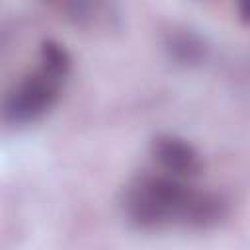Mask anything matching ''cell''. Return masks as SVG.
<instances>
[{
  "mask_svg": "<svg viewBox=\"0 0 250 250\" xmlns=\"http://www.w3.org/2000/svg\"><path fill=\"white\" fill-rule=\"evenodd\" d=\"M39 55H41L43 68H47L49 72L57 74L62 80L66 78V74L70 72V66H72V57L64 45H61L55 39H45L39 47Z\"/></svg>",
  "mask_w": 250,
  "mask_h": 250,
  "instance_id": "obj_7",
  "label": "cell"
},
{
  "mask_svg": "<svg viewBox=\"0 0 250 250\" xmlns=\"http://www.w3.org/2000/svg\"><path fill=\"white\" fill-rule=\"evenodd\" d=\"M236 2V12L238 20L246 25H250V0H234Z\"/></svg>",
  "mask_w": 250,
  "mask_h": 250,
  "instance_id": "obj_8",
  "label": "cell"
},
{
  "mask_svg": "<svg viewBox=\"0 0 250 250\" xmlns=\"http://www.w3.org/2000/svg\"><path fill=\"white\" fill-rule=\"evenodd\" d=\"M62 78L37 68L16 82L4 96L2 113L10 125H27L43 117L59 100Z\"/></svg>",
  "mask_w": 250,
  "mask_h": 250,
  "instance_id": "obj_2",
  "label": "cell"
},
{
  "mask_svg": "<svg viewBox=\"0 0 250 250\" xmlns=\"http://www.w3.org/2000/svg\"><path fill=\"white\" fill-rule=\"evenodd\" d=\"M162 51L182 68H197L209 59V43L189 27H170L162 35Z\"/></svg>",
  "mask_w": 250,
  "mask_h": 250,
  "instance_id": "obj_4",
  "label": "cell"
},
{
  "mask_svg": "<svg viewBox=\"0 0 250 250\" xmlns=\"http://www.w3.org/2000/svg\"><path fill=\"white\" fill-rule=\"evenodd\" d=\"M195 189L172 174H141L123 191V213L139 230L184 225Z\"/></svg>",
  "mask_w": 250,
  "mask_h": 250,
  "instance_id": "obj_1",
  "label": "cell"
},
{
  "mask_svg": "<svg viewBox=\"0 0 250 250\" xmlns=\"http://www.w3.org/2000/svg\"><path fill=\"white\" fill-rule=\"evenodd\" d=\"M152 156L166 174L176 178H195L203 172L199 150L186 139L170 133H160L152 139Z\"/></svg>",
  "mask_w": 250,
  "mask_h": 250,
  "instance_id": "obj_3",
  "label": "cell"
},
{
  "mask_svg": "<svg viewBox=\"0 0 250 250\" xmlns=\"http://www.w3.org/2000/svg\"><path fill=\"white\" fill-rule=\"evenodd\" d=\"M76 27H94L117 18L115 0H43Z\"/></svg>",
  "mask_w": 250,
  "mask_h": 250,
  "instance_id": "obj_5",
  "label": "cell"
},
{
  "mask_svg": "<svg viewBox=\"0 0 250 250\" xmlns=\"http://www.w3.org/2000/svg\"><path fill=\"white\" fill-rule=\"evenodd\" d=\"M229 213V203L223 195L213 191H199L195 189L191 203L186 213L184 227L189 229H213L225 221Z\"/></svg>",
  "mask_w": 250,
  "mask_h": 250,
  "instance_id": "obj_6",
  "label": "cell"
}]
</instances>
